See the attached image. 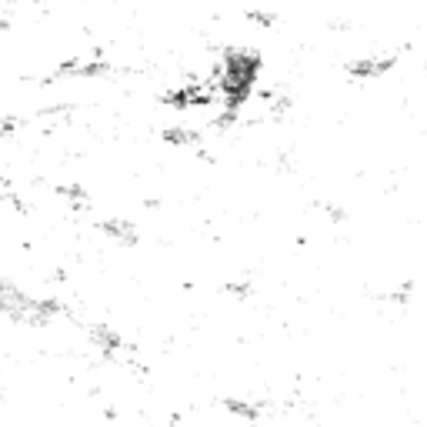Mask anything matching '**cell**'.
<instances>
[{"instance_id":"3957f363","label":"cell","mask_w":427,"mask_h":427,"mask_svg":"<svg viewBox=\"0 0 427 427\" xmlns=\"http://www.w3.org/2000/svg\"><path fill=\"white\" fill-rule=\"evenodd\" d=\"M97 230L104 234V237H110V241L124 244V247H137L141 244V230H137V224L127 217H121V214H110V217H100L97 220Z\"/></svg>"},{"instance_id":"5b68a950","label":"cell","mask_w":427,"mask_h":427,"mask_svg":"<svg viewBox=\"0 0 427 427\" xmlns=\"http://www.w3.org/2000/svg\"><path fill=\"white\" fill-rule=\"evenodd\" d=\"M247 21L257 23V27H264V31H271V27H277V13L274 11H261V7H251V11H247Z\"/></svg>"},{"instance_id":"8992f818","label":"cell","mask_w":427,"mask_h":427,"mask_svg":"<svg viewBox=\"0 0 427 427\" xmlns=\"http://www.w3.org/2000/svg\"><path fill=\"white\" fill-rule=\"evenodd\" d=\"M424 131H427V127H424Z\"/></svg>"},{"instance_id":"6da1fadb","label":"cell","mask_w":427,"mask_h":427,"mask_svg":"<svg viewBox=\"0 0 427 427\" xmlns=\"http://www.w3.org/2000/svg\"><path fill=\"white\" fill-rule=\"evenodd\" d=\"M114 70H117L114 60H107V54L94 50V54H87V57H70V60H64V64L57 67V77H67V80H100V77H110Z\"/></svg>"},{"instance_id":"7a4b0ae2","label":"cell","mask_w":427,"mask_h":427,"mask_svg":"<svg viewBox=\"0 0 427 427\" xmlns=\"http://www.w3.org/2000/svg\"><path fill=\"white\" fill-rule=\"evenodd\" d=\"M397 67V54H361L344 64V74L354 80H381Z\"/></svg>"},{"instance_id":"277c9868","label":"cell","mask_w":427,"mask_h":427,"mask_svg":"<svg viewBox=\"0 0 427 427\" xmlns=\"http://www.w3.org/2000/svg\"><path fill=\"white\" fill-rule=\"evenodd\" d=\"M164 144H174V147H187V151H204V134L198 127H167Z\"/></svg>"}]
</instances>
